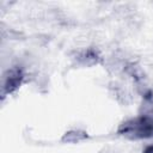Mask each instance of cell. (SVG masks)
Here are the masks:
<instances>
[{"label": "cell", "mask_w": 153, "mask_h": 153, "mask_svg": "<svg viewBox=\"0 0 153 153\" xmlns=\"http://www.w3.org/2000/svg\"><path fill=\"white\" fill-rule=\"evenodd\" d=\"M118 133L130 139H146L153 136V118L142 115L121 124Z\"/></svg>", "instance_id": "1"}, {"label": "cell", "mask_w": 153, "mask_h": 153, "mask_svg": "<svg viewBox=\"0 0 153 153\" xmlns=\"http://www.w3.org/2000/svg\"><path fill=\"white\" fill-rule=\"evenodd\" d=\"M22 78H23V72L20 68L16 67L10 69L7 74L4 76V84H2L4 92H11L16 87H18L20 85Z\"/></svg>", "instance_id": "2"}, {"label": "cell", "mask_w": 153, "mask_h": 153, "mask_svg": "<svg viewBox=\"0 0 153 153\" xmlns=\"http://www.w3.org/2000/svg\"><path fill=\"white\" fill-rule=\"evenodd\" d=\"M86 137V134L79 130H72L66 133V135L63 136V141H68V142H78L81 141L82 139Z\"/></svg>", "instance_id": "3"}]
</instances>
